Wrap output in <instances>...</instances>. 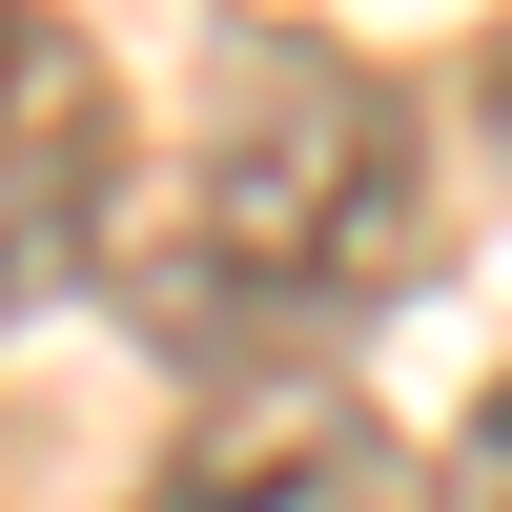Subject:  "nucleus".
Listing matches in <instances>:
<instances>
[{
	"mask_svg": "<svg viewBox=\"0 0 512 512\" xmlns=\"http://www.w3.org/2000/svg\"><path fill=\"white\" fill-rule=\"evenodd\" d=\"M410 226H431V164H410V103L349 62V41H226L185 144V246H164V349H226V328H349L369 287H410Z\"/></svg>",
	"mask_w": 512,
	"mask_h": 512,
	"instance_id": "nucleus-1",
	"label": "nucleus"
},
{
	"mask_svg": "<svg viewBox=\"0 0 512 512\" xmlns=\"http://www.w3.org/2000/svg\"><path fill=\"white\" fill-rule=\"evenodd\" d=\"M369 472H390V431H369L349 390H226L164 451L144 512H369Z\"/></svg>",
	"mask_w": 512,
	"mask_h": 512,
	"instance_id": "nucleus-3",
	"label": "nucleus"
},
{
	"mask_svg": "<svg viewBox=\"0 0 512 512\" xmlns=\"http://www.w3.org/2000/svg\"><path fill=\"white\" fill-rule=\"evenodd\" d=\"M123 246V82L62 0H0V308H62Z\"/></svg>",
	"mask_w": 512,
	"mask_h": 512,
	"instance_id": "nucleus-2",
	"label": "nucleus"
},
{
	"mask_svg": "<svg viewBox=\"0 0 512 512\" xmlns=\"http://www.w3.org/2000/svg\"><path fill=\"white\" fill-rule=\"evenodd\" d=\"M431 512H512V390H472V431L431 451Z\"/></svg>",
	"mask_w": 512,
	"mask_h": 512,
	"instance_id": "nucleus-4",
	"label": "nucleus"
}]
</instances>
